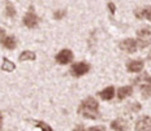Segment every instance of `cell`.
<instances>
[{
	"label": "cell",
	"instance_id": "cell-1",
	"mask_svg": "<svg viewBox=\"0 0 151 131\" xmlns=\"http://www.w3.org/2000/svg\"><path fill=\"white\" fill-rule=\"evenodd\" d=\"M78 114H81L85 118H91V120H96L99 117L98 113V101L94 98H87L81 103L80 108H78Z\"/></svg>",
	"mask_w": 151,
	"mask_h": 131
},
{
	"label": "cell",
	"instance_id": "cell-2",
	"mask_svg": "<svg viewBox=\"0 0 151 131\" xmlns=\"http://www.w3.org/2000/svg\"><path fill=\"white\" fill-rule=\"evenodd\" d=\"M134 83L138 86L141 92L143 93V98H147L151 93V77L146 73H142L134 79Z\"/></svg>",
	"mask_w": 151,
	"mask_h": 131
},
{
	"label": "cell",
	"instance_id": "cell-3",
	"mask_svg": "<svg viewBox=\"0 0 151 131\" xmlns=\"http://www.w3.org/2000/svg\"><path fill=\"white\" fill-rule=\"evenodd\" d=\"M22 23H24V26L27 27V29H35L38 25H39V17H38L35 14V12H34L33 5L29 7V11H27V13L25 14Z\"/></svg>",
	"mask_w": 151,
	"mask_h": 131
},
{
	"label": "cell",
	"instance_id": "cell-4",
	"mask_svg": "<svg viewBox=\"0 0 151 131\" xmlns=\"http://www.w3.org/2000/svg\"><path fill=\"white\" fill-rule=\"evenodd\" d=\"M0 44H1V47H4L5 49L12 51V49H14L17 47V40H16L13 35H7L5 30L0 27Z\"/></svg>",
	"mask_w": 151,
	"mask_h": 131
},
{
	"label": "cell",
	"instance_id": "cell-5",
	"mask_svg": "<svg viewBox=\"0 0 151 131\" xmlns=\"http://www.w3.org/2000/svg\"><path fill=\"white\" fill-rule=\"evenodd\" d=\"M137 38H138V46L141 48H145L151 43V29L149 27H143V29L137 31Z\"/></svg>",
	"mask_w": 151,
	"mask_h": 131
},
{
	"label": "cell",
	"instance_id": "cell-6",
	"mask_svg": "<svg viewBox=\"0 0 151 131\" xmlns=\"http://www.w3.org/2000/svg\"><path fill=\"white\" fill-rule=\"evenodd\" d=\"M89 70L90 65L86 64V62H76L70 68V73L73 77H82L86 73H89Z\"/></svg>",
	"mask_w": 151,
	"mask_h": 131
},
{
	"label": "cell",
	"instance_id": "cell-7",
	"mask_svg": "<svg viewBox=\"0 0 151 131\" xmlns=\"http://www.w3.org/2000/svg\"><path fill=\"white\" fill-rule=\"evenodd\" d=\"M55 60L60 65H67L69 62L73 61V52L70 49H61L58 55H56Z\"/></svg>",
	"mask_w": 151,
	"mask_h": 131
},
{
	"label": "cell",
	"instance_id": "cell-8",
	"mask_svg": "<svg viewBox=\"0 0 151 131\" xmlns=\"http://www.w3.org/2000/svg\"><path fill=\"white\" fill-rule=\"evenodd\" d=\"M120 48L128 53H134L137 49V42L134 39H125L120 43Z\"/></svg>",
	"mask_w": 151,
	"mask_h": 131
},
{
	"label": "cell",
	"instance_id": "cell-9",
	"mask_svg": "<svg viewBox=\"0 0 151 131\" xmlns=\"http://www.w3.org/2000/svg\"><path fill=\"white\" fill-rule=\"evenodd\" d=\"M136 131H151V118L143 117L137 122Z\"/></svg>",
	"mask_w": 151,
	"mask_h": 131
},
{
	"label": "cell",
	"instance_id": "cell-10",
	"mask_svg": "<svg viewBox=\"0 0 151 131\" xmlns=\"http://www.w3.org/2000/svg\"><path fill=\"white\" fill-rule=\"evenodd\" d=\"M127 69L132 73H139L141 70L143 69V62L141 60H134V61H130L129 64L127 65Z\"/></svg>",
	"mask_w": 151,
	"mask_h": 131
},
{
	"label": "cell",
	"instance_id": "cell-11",
	"mask_svg": "<svg viewBox=\"0 0 151 131\" xmlns=\"http://www.w3.org/2000/svg\"><path fill=\"white\" fill-rule=\"evenodd\" d=\"M99 96L103 99V100H111L113 96H115V88H113L112 86L107 87V88H104L103 91L99 92Z\"/></svg>",
	"mask_w": 151,
	"mask_h": 131
},
{
	"label": "cell",
	"instance_id": "cell-12",
	"mask_svg": "<svg viewBox=\"0 0 151 131\" xmlns=\"http://www.w3.org/2000/svg\"><path fill=\"white\" fill-rule=\"evenodd\" d=\"M37 58L35 53L33 51H24L21 52V55L18 56V61L20 62H24V61H34Z\"/></svg>",
	"mask_w": 151,
	"mask_h": 131
},
{
	"label": "cell",
	"instance_id": "cell-13",
	"mask_svg": "<svg viewBox=\"0 0 151 131\" xmlns=\"http://www.w3.org/2000/svg\"><path fill=\"white\" fill-rule=\"evenodd\" d=\"M16 69V65L12 62L11 60H8L7 57L3 58V64H1V70L5 71V73H11Z\"/></svg>",
	"mask_w": 151,
	"mask_h": 131
},
{
	"label": "cell",
	"instance_id": "cell-14",
	"mask_svg": "<svg viewBox=\"0 0 151 131\" xmlns=\"http://www.w3.org/2000/svg\"><path fill=\"white\" fill-rule=\"evenodd\" d=\"M132 92H133V88H132L130 86H125V87H121V88H119L117 91V98L122 100V99L128 98L129 95H132Z\"/></svg>",
	"mask_w": 151,
	"mask_h": 131
},
{
	"label": "cell",
	"instance_id": "cell-15",
	"mask_svg": "<svg viewBox=\"0 0 151 131\" xmlns=\"http://www.w3.org/2000/svg\"><path fill=\"white\" fill-rule=\"evenodd\" d=\"M5 16L9 18L16 17V8L9 0H5Z\"/></svg>",
	"mask_w": 151,
	"mask_h": 131
},
{
	"label": "cell",
	"instance_id": "cell-16",
	"mask_svg": "<svg viewBox=\"0 0 151 131\" xmlns=\"http://www.w3.org/2000/svg\"><path fill=\"white\" fill-rule=\"evenodd\" d=\"M111 127H112V130H115V131H125V130H127V125H125V122L122 120L112 121Z\"/></svg>",
	"mask_w": 151,
	"mask_h": 131
},
{
	"label": "cell",
	"instance_id": "cell-17",
	"mask_svg": "<svg viewBox=\"0 0 151 131\" xmlns=\"http://www.w3.org/2000/svg\"><path fill=\"white\" fill-rule=\"evenodd\" d=\"M136 16L138 18H146V20L151 21V7L145 8L141 12H136Z\"/></svg>",
	"mask_w": 151,
	"mask_h": 131
},
{
	"label": "cell",
	"instance_id": "cell-18",
	"mask_svg": "<svg viewBox=\"0 0 151 131\" xmlns=\"http://www.w3.org/2000/svg\"><path fill=\"white\" fill-rule=\"evenodd\" d=\"M33 123H34V126L40 127V130H42V131H53L52 127L50 126L48 123L43 122V121H33Z\"/></svg>",
	"mask_w": 151,
	"mask_h": 131
},
{
	"label": "cell",
	"instance_id": "cell-19",
	"mask_svg": "<svg viewBox=\"0 0 151 131\" xmlns=\"http://www.w3.org/2000/svg\"><path fill=\"white\" fill-rule=\"evenodd\" d=\"M65 14H67V11L60 9V11H56L55 13H53V18H55V20H61V18L65 17Z\"/></svg>",
	"mask_w": 151,
	"mask_h": 131
},
{
	"label": "cell",
	"instance_id": "cell-20",
	"mask_svg": "<svg viewBox=\"0 0 151 131\" xmlns=\"http://www.w3.org/2000/svg\"><path fill=\"white\" fill-rule=\"evenodd\" d=\"M89 131H107V130L103 126H96V127H90Z\"/></svg>",
	"mask_w": 151,
	"mask_h": 131
},
{
	"label": "cell",
	"instance_id": "cell-21",
	"mask_svg": "<svg viewBox=\"0 0 151 131\" xmlns=\"http://www.w3.org/2000/svg\"><path fill=\"white\" fill-rule=\"evenodd\" d=\"M108 8H109V11H111V13H115L116 7H115V4H113V3H108Z\"/></svg>",
	"mask_w": 151,
	"mask_h": 131
},
{
	"label": "cell",
	"instance_id": "cell-22",
	"mask_svg": "<svg viewBox=\"0 0 151 131\" xmlns=\"http://www.w3.org/2000/svg\"><path fill=\"white\" fill-rule=\"evenodd\" d=\"M74 131H86V130H85L82 126H77V127L74 129Z\"/></svg>",
	"mask_w": 151,
	"mask_h": 131
},
{
	"label": "cell",
	"instance_id": "cell-23",
	"mask_svg": "<svg viewBox=\"0 0 151 131\" xmlns=\"http://www.w3.org/2000/svg\"><path fill=\"white\" fill-rule=\"evenodd\" d=\"M1 123H3V117H1V114H0V131H1Z\"/></svg>",
	"mask_w": 151,
	"mask_h": 131
}]
</instances>
